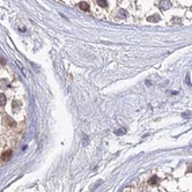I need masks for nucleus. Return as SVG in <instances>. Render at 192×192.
Masks as SVG:
<instances>
[{
  "mask_svg": "<svg viewBox=\"0 0 192 192\" xmlns=\"http://www.w3.org/2000/svg\"><path fill=\"white\" fill-rule=\"evenodd\" d=\"M119 12L122 13V14H119V15H118V16H119L120 19H123V18H125V16H126V12H125V11H123V9H120Z\"/></svg>",
  "mask_w": 192,
  "mask_h": 192,
  "instance_id": "obj_7",
  "label": "nucleus"
},
{
  "mask_svg": "<svg viewBox=\"0 0 192 192\" xmlns=\"http://www.w3.org/2000/svg\"><path fill=\"white\" fill-rule=\"evenodd\" d=\"M159 15H155V16H153V18H148V21H152V22H154V21H155V22H157V21H159Z\"/></svg>",
  "mask_w": 192,
  "mask_h": 192,
  "instance_id": "obj_5",
  "label": "nucleus"
},
{
  "mask_svg": "<svg viewBox=\"0 0 192 192\" xmlns=\"http://www.w3.org/2000/svg\"><path fill=\"white\" fill-rule=\"evenodd\" d=\"M12 155H13L12 150H6V152H4L3 155H1V160H3L4 162H7V161H9V160H11Z\"/></svg>",
  "mask_w": 192,
  "mask_h": 192,
  "instance_id": "obj_2",
  "label": "nucleus"
},
{
  "mask_svg": "<svg viewBox=\"0 0 192 192\" xmlns=\"http://www.w3.org/2000/svg\"><path fill=\"white\" fill-rule=\"evenodd\" d=\"M97 3H99L102 7H107V1H105V0H97Z\"/></svg>",
  "mask_w": 192,
  "mask_h": 192,
  "instance_id": "obj_6",
  "label": "nucleus"
},
{
  "mask_svg": "<svg viewBox=\"0 0 192 192\" xmlns=\"http://www.w3.org/2000/svg\"><path fill=\"white\" fill-rule=\"evenodd\" d=\"M186 83H189V84H191V82H190V75H189V74L186 75Z\"/></svg>",
  "mask_w": 192,
  "mask_h": 192,
  "instance_id": "obj_9",
  "label": "nucleus"
},
{
  "mask_svg": "<svg viewBox=\"0 0 192 192\" xmlns=\"http://www.w3.org/2000/svg\"><path fill=\"white\" fill-rule=\"evenodd\" d=\"M171 7V1L170 0H161L159 4V8L161 11H168Z\"/></svg>",
  "mask_w": 192,
  "mask_h": 192,
  "instance_id": "obj_1",
  "label": "nucleus"
},
{
  "mask_svg": "<svg viewBox=\"0 0 192 192\" xmlns=\"http://www.w3.org/2000/svg\"><path fill=\"white\" fill-rule=\"evenodd\" d=\"M190 11H191V12H192V6H191V8H190Z\"/></svg>",
  "mask_w": 192,
  "mask_h": 192,
  "instance_id": "obj_10",
  "label": "nucleus"
},
{
  "mask_svg": "<svg viewBox=\"0 0 192 192\" xmlns=\"http://www.w3.org/2000/svg\"><path fill=\"white\" fill-rule=\"evenodd\" d=\"M79 8L81 9V11H88L89 9V5L86 1H81V3L79 4Z\"/></svg>",
  "mask_w": 192,
  "mask_h": 192,
  "instance_id": "obj_3",
  "label": "nucleus"
},
{
  "mask_svg": "<svg viewBox=\"0 0 192 192\" xmlns=\"http://www.w3.org/2000/svg\"><path fill=\"white\" fill-rule=\"evenodd\" d=\"M6 96L5 94H0V107H3V105L6 104Z\"/></svg>",
  "mask_w": 192,
  "mask_h": 192,
  "instance_id": "obj_4",
  "label": "nucleus"
},
{
  "mask_svg": "<svg viewBox=\"0 0 192 192\" xmlns=\"http://www.w3.org/2000/svg\"><path fill=\"white\" fill-rule=\"evenodd\" d=\"M157 183V177L156 176H154L153 178H150V184H156Z\"/></svg>",
  "mask_w": 192,
  "mask_h": 192,
  "instance_id": "obj_8",
  "label": "nucleus"
}]
</instances>
